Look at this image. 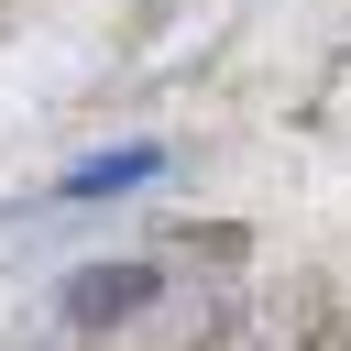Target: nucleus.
<instances>
[{
  "instance_id": "obj_1",
  "label": "nucleus",
  "mask_w": 351,
  "mask_h": 351,
  "mask_svg": "<svg viewBox=\"0 0 351 351\" xmlns=\"http://www.w3.org/2000/svg\"><path fill=\"white\" fill-rule=\"evenodd\" d=\"M143 296H154V263H110V274H77V285H66V318L99 329V318H132Z\"/></svg>"
},
{
  "instance_id": "obj_2",
  "label": "nucleus",
  "mask_w": 351,
  "mask_h": 351,
  "mask_svg": "<svg viewBox=\"0 0 351 351\" xmlns=\"http://www.w3.org/2000/svg\"><path fill=\"white\" fill-rule=\"evenodd\" d=\"M154 165H165V154H154V143H132V154H99V165H77L66 186H77V197H110V186H143Z\"/></svg>"
}]
</instances>
